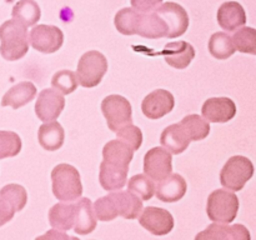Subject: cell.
I'll return each instance as SVG.
<instances>
[{"label":"cell","mask_w":256,"mask_h":240,"mask_svg":"<svg viewBox=\"0 0 256 240\" xmlns=\"http://www.w3.org/2000/svg\"><path fill=\"white\" fill-rule=\"evenodd\" d=\"M29 52V36L25 25L12 19L0 26V54L8 62L22 59Z\"/></svg>","instance_id":"6da1fadb"},{"label":"cell","mask_w":256,"mask_h":240,"mask_svg":"<svg viewBox=\"0 0 256 240\" xmlns=\"http://www.w3.org/2000/svg\"><path fill=\"white\" fill-rule=\"evenodd\" d=\"M52 194L60 202H72L82 194V185L76 168L70 164H59L52 172Z\"/></svg>","instance_id":"7a4b0ae2"},{"label":"cell","mask_w":256,"mask_h":240,"mask_svg":"<svg viewBox=\"0 0 256 240\" xmlns=\"http://www.w3.org/2000/svg\"><path fill=\"white\" fill-rule=\"evenodd\" d=\"M239 210V199L236 194L225 189H216L209 195L206 214L215 222L230 224L236 219Z\"/></svg>","instance_id":"3957f363"},{"label":"cell","mask_w":256,"mask_h":240,"mask_svg":"<svg viewBox=\"0 0 256 240\" xmlns=\"http://www.w3.org/2000/svg\"><path fill=\"white\" fill-rule=\"evenodd\" d=\"M254 175V164L242 155L232 156L220 172V182L222 186L232 192H240Z\"/></svg>","instance_id":"277c9868"},{"label":"cell","mask_w":256,"mask_h":240,"mask_svg":"<svg viewBox=\"0 0 256 240\" xmlns=\"http://www.w3.org/2000/svg\"><path fill=\"white\" fill-rule=\"evenodd\" d=\"M108 72V60L104 54L96 50H90L82 54L78 62V82L84 88H94L100 84Z\"/></svg>","instance_id":"5b68a950"},{"label":"cell","mask_w":256,"mask_h":240,"mask_svg":"<svg viewBox=\"0 0 256 240\" xmlns=\"http://www.w3.org/2000/svg\"><path fill=\"white\" fill-rule=\"evenodd\" d=\"M102 112L106 119L108 126L116 132L120 128L132 124V105L122 95H109L102 102Z\"/></svg>","instance_id":"8992f818"},{"label":"cell","mask_w":256,"mask_h":240,"mask_svg":"<svg viewBox=\"0 0 256 240\" xmlns=\"http://www.w3.org/2000/svg\"><path fill=\"white\" fill-rule=\"evenodd\" d=\"M29 42L35 50L44 54H52L62 48L64 34L54 25H34L30 30Z\"/></svg>","instance_id":"52a82bcc"},{"label":"cell","mask_w":256,"mask_h":240,"mask_svg":"<svg viewBox=\"0 0 256 240\" xmlns=\"http://www.w3.org/2000/svg\"><path fill=\"white\" fill-rule=\"evenodd\" d=\"M154 10L162 16V19L166 24V38L174 39V38H179L182 34H185V32L189 28V15L182 5L168 2L164 4H160Z\"/></svg>","instance_id":"ba28073f"},{"label":"cell","mask_w":256,"mask_h":240,"mask_svg":"<svg viewBox=\"0 0 256 240\" xmlns=\"http://www.w3.org/2000/svg\"><path fill=\"white\" fill-rule=\"evenodd\" d=\"M142 212L139 218L140 225L152 234L162 236L169 234L174 229V218L168 210L162 208L148 206Z\"/></svg>","instance_id":"9c48e42d"},{"label":"cell","mask_w":256,"mask_h":240,"mask_svg":"<svg viewBox=\"0 0 256 240\" xmlns=\"http://www.w3.org/2000/svg\"><path fill=\"white\" fill-rule=\"evenodd\" d=\"M172 154L165 148H152L144 156V172L154 182L164 179L172 172Z\"/></svg>","instance_id":"30bf717a"},{"label":"cell","mask_w":256,"mask_h":240,"mask_svg":"<svg viewBox=\"0 0 256 240\" xmlns=\"http://www.w3.org/2000/svg\"><path fill=\"white\" fill-rule=\"evenodd\" d=\"M65 108L62 94L55 89H44L40 92L35 104V114L42 122L56 120Z\"/></svg>","instance_id":"8fae6325"},{"label":"cell","mask_w":256,"mask_h":240,"mask_svg":"<svg viewBox=\"0 0 256 240\" xmlns=\"http://www.w3.org/2000/svg\"><path fill=\"white\" fill-rule=\"evenodd\" d=\"M175 106L174 95L164 89H158L144 98L142 104V114L152 120H158L169 114Z\"/></svg>","instance_id":"7c38bea8"},{"label":"cell","mask_w":256,"mask_h":240,"mask_svg":"<svg viewBox=\"0 0 256 240\" xmlns=\"http://www.w3.org/2000/svg\"><path fill=\"white\" fill-rule=\"evenodd\" d=\"M202 114L209 122H228L236 115V105L229 98H210L202 105Z\"/></svg>","instance_id":"4fadbf2b"},{"label":"cell","mask_w":256,"mask_h":240,"mask_svg":"<svg viewBox=\"0 0 256 240\" xmlns=\"http://www.w3.org/2000/svg\"><path fill=\"white\" fill-rule=\"evenodd\" d=\"M198 240H250V232L242 224L215 222L196 235Z\"/></svg>","instance_id":"5bb4252c"},{"label":"cell","mask_w":256,"mask_h":240,"mask_svg":"<svg viewBox=\"0 0 256 240\" xmlns=\"http://www.w3.org/2000/svg\"><path fill=\"white\" fill-rule=\"evenodd\" d=\"M186 180L179 174L170 172L166 178L159 180L155 185V194L159 200L164 202H179L186 194Z\"/></svg>","instance_id":"9a60e30c"},{"label":"cell","mask_w":256,"mask_h":240,"mask_svg":"<svg viewBox=\"0 0 256 240\" xmlns=\"http://www.w3.org/2000/svg\"><path fill=\"white\" fill-rule=\"evenodd\" d=\"M135 34L146 39H160L166 38L168 26L155 10L149 12H139L135 25Z\"/></svg>","instance_id":"2e32d148"},{"label":"cell","mask_w":256,"mask_h":240,"mask_svg":"<svg viewBox=\"0 0 256 240\" xmlns=\"http://www.w3.org/2000/svg\"><path fill=\"white\" fill-rule=\"evenodd\" d=\"M74 202V232L79 235H86L96 229L92 202L89 198H79Z\"/></svg>","instance_id":"e0dca14e"},{"label":"cell","mask_w":256,"mask_h":240,"mask_svg":"<svg viewBox=\"0 0 256 240\" xmlns=\"http://www.w3.org/2000/svg\"><path fill=\"white\" fill-rule=\"evenodd\" d=\"M160 54L164 56L165 62L170 66L175 69H186L190 65V62L195 58V49L192 44L186 42H169L164 46Z\"/></svg>","instance_id":"ac0fdd59"},{"label":"cell","mask_w":256,"mask_h":240,"mask_svg":"<svg viewBox=\"0 0 256 240\" xmlns=\"http://www.w3.org/2000/svg\"><path fill=\"white\" fill-rule=\"evenodd\" d=\"M128 172L129 166H122L102 160L99 172L100 185L108 192L122 190L126 185Z\"/></svg>","instance_id":"d6986e66"},{"label":"cell","mask_w":256,"mask_h":240,"mask_svg":"<svg viewBox=\"0 0 256 240\" xmlns=\"http://www.w3.org/2000/svg\"><path fill=\"white\" fill-rule=\"evenodd\" d=\"M218 22L226 32H235L246 24V12L238 2H226L218 10Z\"/></svg>","instance_id":"ffe728a7"},{"label":"cell","mask_w":256,"mask_h":240,"mask_svg":"<svg viewBox=\"0 0 256 240\" xmlns=\"http://www.w3.org/2000/svg\"><path fill=\"white\" fill-rule=\"evenodd\" d=\"M36 96V88L32 82H22L10 88L2 99V106L19 109L29 104Z\"/></svg>","instance_id":"44dd1931"},{"label":"cell","mask_w":256,"mask_h":240,"mask_svg":"<svg viewBox=\"0 0 256 240\" xmlns=\"http://www.w3.org/2000/svg\"><path fill=\"white\" fill-rule=\"evenodd\" d=\"M190 142L188 134L182 129L180 124H172L164 129L160 136V142L162 148L168 150L169 152L175 155H179L184 152L189 146Z\"/></svg>","instance_id":"7402d4cb"},{"label":"cell","mask_w":256,"mask_h":240,"mask_svg":"<svg viewBox=\"0 0 256 240\" xmlns=\"http://www.w3.org/2000/svg\"><path fill=\"white\" fill-rule=\"evenodd\" d=\"M115 205H116L118 214L125 219H136L142 210V200L132 192H110Z\"/></svg>","instance_id":"603a6c76"},{"label":"cell","mask_w":256,"mask_h":240,"mask_svg":"<svg viewBox=\"0 0 256 240\" xmlns=\"http://www.w3.org/2000/svg\"><path fill=\"white\" fill-rule=\"evenodd\" d=\"M39 144L48 152H55L64 144L65 132L62 125L55 120L46 122L39 128L38 132Z\"/></svg>","instance_id":"cb8c5ba5"},{"label":"cell","mask_w":256,"mask_h":240,"mask_svg":"<svg viewBox=\"0 0 256 240\" xmlns=\"http://www.w3.org/2000/svg\"><path fill=\"white\" fill-rule=\"evenodd\" d=\"M49 222L58 232H68L74 225V202H62L49 210Z\"/></svg>","instance_id":"d4e9b609"},{"label":"cell","mask_w":256,"mask_h":240,"mask_svg":"<svg viewBox=\"0 0 256 240\" xmlns=\"http://www.w3.org/2000/svg\"><path fill=\"white\" fill-rule=\"evenodd\" d=\"M132 155L134 150L119 139L110 140L102 148V159L122 166H129L130 162L132 160Z\"/></svg>","instance_id":"484cf974"},{"label":"cell","mask_w":256,"mask_h":240,"mask_svg":"<svg viewBox=\"0 0 256 240\" xmlns=\"http://www.w3.org/2000/svg\"><path fill=\"white\" fill-rule=\"evenodd\" d=\"M12 19L18 20L26 28L34 26L42 16V10L34 0H19L12 6Z\"/></svg>","instance_id":"4316f807"},{"label":"cell","mask_w":256,"mask_h":240,"mask_svg":"<svg viewBox=\"0 0 256 240\" xmlns=\"http://www.w3.org/2000/svg\"><path fill=\"white\" fill-rule=\"evenodd\" d=\"M179 124L182 125V128L185 130V132H186L192 142L204 140L210 132L209 122H206L204 118L196 114L188 115Z\"/></svg>","instance_id":"83f0119b"},{"label":"cell","mask_w":256,"mask_h":240,"mask_svg":"<svg viewBox=\"0 0 256 240\" xmlns=\"http://www.w3.org/2000/svg\"><path fill=\"white\" fill-rule=\"evenodd\" d=\"M208 46H209L210 54L218 60H226L228 58H230L235 52L232 36H229L226 32H222L212 34Z\"/></svg>","instance_id":"f1b7e54d"},{"label":"cell","mask_w":256,"mask_h":240,"mask_svg":"<svg viewBox=\"0 0 256 240\" xmlns=\"http://www.w3.org/2000/svg\"><path fill=\"white\" fill-rule=\"evenodd\" d=\"M0 199L6 202L15 212H22L28 202L26 190L19 184H8L0 189Z\"/></svg>","instance_id":"f546056e"},{"label":"cell","mask_w":256,"mask_h":240,"mask_svg":"<svg viewBox=\"0 0 256 240\" xmlns=\"http://www.w3.org/2000/svg\"><path fill=\"white\" fill-rule=\"evenodd\" d=\"M235 50L246 54H256V30L254 28H240L235 30L232 36Z\"/></svg>","instance_id":"4dcf8cb0"},{"label":"cell","mask_w":256,"mask_h":240,"mask_svg":"<svg viewBox=\"0 0 256 240\" xmlns=\"http://www.w3.org/2000/svg\"><path fill=\"white\" fill-rule=\"evenodd\" d=\"M128 189L142 202H148L155 194V182L146 174H138L128 182Z\"/></svg>","instance_id":"1f68e13d"},{"label":"cell","mask_w":256,"mask_h":240,"mask_svg":"<svg viewBox=\"0 0 256 240\" xmlns=\"http://www.w3.org/2000/svg\"><path fill=\"white\" fill-rule=\"evenodd\" d=\"M138 15L139 12L134 8H124L119 10L114 18V24L118 32L124 35H135Z\"/></svg>","instance_id":"d6a6232c"},{"label":"cell","mask_w":256,"mask_h":240,"mask_svg":"<svg viewBox=\"0 0 256 240\" xmlns=\"http://www.w3.org/2000/svg\"><path fill=\"white\" fill-rule=\"evenodd\" d=\"M79 85L76 75L72 70H60L52 75V86L62 95H69L75 92Z\"/></svg>","instance_id":"836d02e7"},{"label":"cell","mask_w":256,"mask_h":240,"mask_svg":"<svg viewBox=\"0 0 256 240\" xmlns=\"http://www.w3.org/2000/svg\"><path fill=\"white\" fill-rule=\"evenodd\" d=\"M22 150V139L14 132L0 130V159L16 156Z\"/></svg>","instance_id":"e575fe53"},{"label":"cell","mask_w":256,"mask_h":240,"mask_svg":"<svg viewBox=\"0 0 256 240\" xmlns=\"http://www.w3.org/2000/svg\"><path fill=\"white\" fill-rule=\"evenodd\" d=\"M92 209H94L96 219L102 220V222H112L115 218L119 216L116 205H115V202L114 199H112V194L106 195V196L99 198V199L92 204Z\"/></svg>","instance_id":"d590c367"},{"label":"cell","mask_w":256,"mask_h":240,"mask_svg":"<svg viewBox=\"0 0 256 240\" xmlns=\"http://www.w3.org/2000/svg\"><path fill=\"white\" fill-rule=\"evenodd\" d=\"M116 136L118 139L122 140V142H124L125 144L129 145L134 152L142 146V130H140L138 126H135V125L129 124L120 128V129L116 132Z\"/></svg>","instance_id":"8d00e7d4"},{"label":"cell","mask_w":256,"mask_h":240,"mask_svg":"<svg viewBox=\"0 0 256 240\" xmlns=\"http://www.w3.org/2000/svg\"><path fill=\"white\" fill-rule=\"evenodd\" d=\"M130 2H132V6L138 12H149L159 6L162 0H130Z\"/></svg>","instance_id":"74e56055"},{"label":"cell","mask_w":256,"mask_h":240,"mask_svg":"<svg viewBox=\"0 0 256 240\" xmlns=\"http://www.w3.org/2000/svg\"><path fill=\"white\" fill-rule=\"evenodd\" d=\"M15 212L6 204L5 202H2L0 199V226L5 225L6 222H9L10 220L14 218Z\"/></svg>","instance_id":"f35d334b"},{"label":"cell","mask_w":256,"mask_h":240,"mask_svg":"<svg viewBox=\"0 0 256 240\" xmlns=\"http://www.w3.org/2000/svg\"><path fill=\"white\" fill-rule=\"evenodd\" d=\"M44 238H50V239H74V238L69 236L68 234H64V232H58V230H50L49 232H46L45 235L40 236V239H44Z\"/></svg>","instance_id":"ab89813d"}]
</instances>
